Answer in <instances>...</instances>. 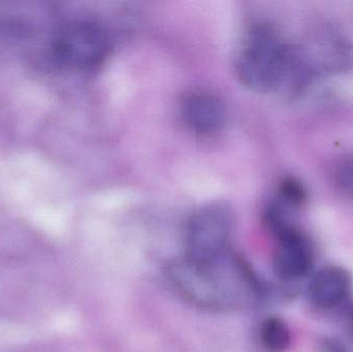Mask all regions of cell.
<instances>
[{
  "label": "cell",
  "instance_id": "30bf717a",
  "mask_svg": "<svg viewBox=\"0 0 353 352\" xmlns=\"http://www.w3.org/2000/svg\"><path fill=\"white\" fill-rule=\"evenodd\" d=\"M335 182L338 189L344 196L353 198V159L343 161L338 165L335 172Z\"/></svg>",
  "mask_w": 353,
  "mask_h": 352
},
{
  "label": "cell",
  "instance_id": "3957f363",
  "mask_svg": "<svg viewBox=\"0 0 353 352\" xmlns=\"http://www.w3.org/2000/svg\"><path fill=\"white\" fill-rule=\"evenodd\" d=\"M234 216L228 207L212 204L199 209L189 220L185 237L186 260L213 262L232 252Z\"/></svg>",
  "mask_w": 353,
  "mask_h": 352
},
{
  "label": "cell",
  "instance_id": "7a4b0ae2",
  "mask_svg": "<svg viewBox=\"0 0 353 352\" xmlns=\"http://www.w3.org/2000/svg\"><path fill=\"white\" fill-rule=\"evenodd\" d=\"M290 64V50L275 29L259 25L251 29L243 41L236 59V74L249 90L270 92L285 80Z\"/></svg>",
  "mask_w": 353,
  "mask_h": 352
},
{
  "label": "cell",
  "instance_id": "ba28073f",
  "mask_svg": "<svg viewBox=\"0 0 353 352\" xmlns=\"http://www.w3.org/2000/svg\"><path fill=\"white\" fill-rule=\"evenodd\" d=\"M259 340L269 352H285L292 343V332L285 320L279 316H269L261 322Z\"/></svg>",
  "mask_w": 353,
  "mask_h": 352
},
{
  "label": "cell",
  "instance_id": "8fae6325",
  "mask_svg": "<svg viewBox=\"0 0 353 352\" xmlns=\"http://www.w3.org/2000/svg\"><path fill=\"white\" fill-rule=\"evenodd\" d=\"M346 324H347L348 331L353 337V306L348 307L346 311Z\"/></svg>",
  "mask_w": 353,
  "mask_h": 352
},
{
  "label": "cell",
  "instance_id": "9c48e42d",
  "mask_svg": "<svg viewBox=\"0 0 353 352\" xmlns=\"http://www.w3.org/2000/svg\"><path fill=\"white\" fill-rule=\"evenodd\" d=\"M280 198L290 206H301L308 198L306 188L294 178H285L279 186Z\"/></svg>",
  "mask_w": 353,
  "mask_h": 352
},
{
  "label": "cell",
  "instance_id": "277c9868",
  "mask_svg": "<svg viewBox=\"0 0 353 352\" xmlns=\"http://www.w3.org/2000/svg\"><path fill=\"white\" fill-rule=\"evenodd\" d=\"M110 41L99 25L77 22L64 27L53 39L51 53L56 62L72 70H90L109 55Z\"/></svg>",
  "mask_w": 353,
  "mask_h": 352
},
{
  "label": "cell",
  "instance_id": "52a82bcc",
  "mask_svg": "<svg viewBox=\"0 0 353 352\" xmlns=\"http://www.w3.org/2000/svg\"><path fill=\"white\" fill-rule=\"evenodd\" d=\"M182 115L193 132L208 136L219 132L225 124V105L211 93H191L183 101Z\"/></svg>",
  "mask_w": 353,
  "mask_h": 352
},
{
  "label": "cell",
  "instance_id": "8992f818",
  "mask_svg": "<svg viewBox=\"0 0 353 352\" xmlns=\"http://www.w3.org/2000/svg\"><path fill=\"white\" fill-rule=\"evenodd\" d=\"M353 291V278L350 271L338 265L319 269L309 282V301L323 311L339 309L350 302Z\"/></svg>",
  "mask_w": 353,
  "mask_h": 352
},
{
  "label": "cell",
  "instance_id": "6da1fadb",
  "mask_svg": "<svg viewBox=\"0 0 353 352\" xmlns=\"http://www.w3.org/2000/svg\"><path fill=\"white\" fill-rule=\"evenodd\" d=\"M167 277L185 300L214 311L240 310L268 295L250 265L232 252L205 264L176 260L167 267Z\"/></svg>",
  "mask_w": 353,
  "mask_h": 352
},
{
  "label": "cell",
  "instance_id": "5b68a950",
  "mask_svg": "<svg viewBox=\"0 0 353 352\" xmlns=\"http://www.w3.org/2000/svg\"><path fill=\"white\" fill-rule=\"evenodd\" d=\"M277 249L273 256L276 277L290 283L310 274L314 265L312 246L308 238L292 222L273 234Z\"/></svg>",
  "mask_w": 353,
  "mask_h": 352
}]
</instances>
